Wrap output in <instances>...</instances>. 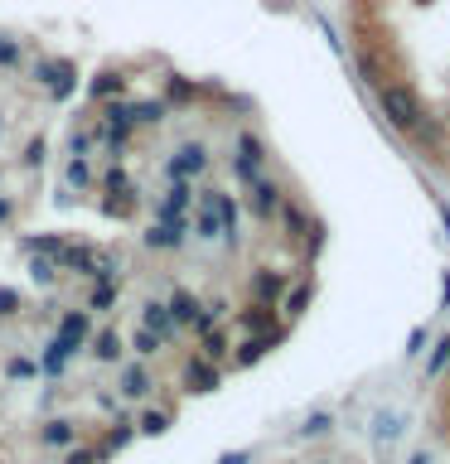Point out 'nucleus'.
I'll use <instances>...</instances> for the list:
<instances>
[{"mask_svg": "<svg viewBox=\"0 0 450 464\" xmlns=\"http://www.w3.org/2000/svg\"><path fill=\"white\" fill-rule=\"evenodd\" d=\"M377 111H383L387 126H397L402 136H412V126L426 116V107H421V97H416L412 82H383V87H377Z\"/></svg>", "mask_w": 450, "mask_h": 464, "instance_id": "nucleus-1", "label": "nucleus"}, {"mask_svg": "<svg viewBox=\"0 0 450 464\" xmlns=\"http://www.w3.org/2000/svg\"><path fill=\"white\" fill-rule=\"evenodd\" d=\"M93 314H87L83 310V304H78V310H64V314H58V329H54V343H58V353H64L68 362L73 358H78V353H87V343H93Z\"/></svg>", "mask_w": 450, "mask_h": 464, "instance_id": "nucleus-2", "label": "nucleus"}, {"mask_svg": "<svg viewBox=\"0 0 450 464\" xmlns=\"http://www.w3.org/2000/svg\"><path fill=\"white\" fill-rule=\"evenodd\" d=\"M261 165H267V145H261L252 130H238V136H232V179L252 188L261 179Z\"/></svg>", "mask_w": 450, "mask_h": 464, "instance_id": "nucleus-3", "label": "nucleus"}, {"mask_svg": "<svg viewBox=\"0 0 450 464\" xmlns=\"http://www.w3.org/2000/svg\"><path fill=\"white\" fill-rule=\"evenodd\" d=\"M286 339H290V324H286V319H281L276 329H267V334H247V339L238 343V353H232V368H257V362L267 358V353H276Z\"/></svg>", "mask_w": 450, "mask_h": 464, "instance_id": "nucleus-4", "label": "nucleus"}, {"mask_svg": "<svg viewBox=\"0 0 450 464\" xmlns=\"http://www.w3.org/2000/svg\"><path fill=\"white\" fill-rule=\"evenodd\" d=\"M223 387V368H213V362H203L199 353H189L180 362V392L184 397H209V392Z\"/></svg>", "mask_w": 450, "mask_h": 464, "instance_id": "nucleus-5", "label": "nucleus"}, {"mask_svg": "<svg viewBox=\"0 0 450 464\" xmlns=\"http://www.w3.org/2000/svg\"><path fill=\"white\" fill-rule=\"evenodd\" d=\"M296 276L290 271H271V266H257L252 276H247V295H252L257 304H271V310H281V300H286V290Z\"/></svg>", "mask_w": 450, "mask_h": 464, "instance_id": "nucleus-6", "label": "nucleus"}, {"mask_svg": "<svg viewBox=\"0 0 450 464\" xmlns=\"http://www.w3.org/2000/svg\"><path fill=\"white\" fill-rule=\"evenodd\" d=\"M203 169H209V145H203V140H184L180 150L165 160V174H170V179H184V184H194Z\"/></svg>", "mask_w": 450, "mask_h": 464, "instance_id": "nucleus-7", "label": "nucleus"}, {"mask_svg": "<svg viewBox=\"0 0 450 464\" xmlns=\"http://www.w3.org/2000/svg\"><path fill=\"white\" fill-rule=\"evenodd\" d=\"M203 198L213 203L218 223H223V246H228V252H238V246H242V208H238V198L223 194V188H203Z\"/></svg>", "mask_w": 450, "mask_h": 464, "instance_id": "nucleus-8", "label": "nucleus"}, {"mask_svg": "<svg viewBox=\"0 0 450 464\" xmlns=\"http://www.w3.org/2000/svg\"><path fill=\"white\" fill-rule=\"evenodd\" d=\"M34 78L54 92V102H64V97H73V87H78V68H73L68 58H39Z\"/></svg>", "mask_w": 450, "mask_h": 464, "instance_id": "nucleus-9", "label": "nucleus"}, {"mask_svg": "<svg viewBox=\"0 0 450 464\" xmlns=\"http://www.w3.org/2000/svg\"><path fill=\"white\" fill-rule=\"evenodd\" d=\"M194 194H199V188L194 184H184V179H174L170 184V194L165 198H160L155 203V223H189V208H194Z\"/></svg>", "mask_w": 450, "mask_h": 464, "instance_id": "nucleus-10", "label": "nucleus"}, {"mask_svg": "<svg viewBox=\"0 0 450 464\" xmlns=\"http://www.w3.org/2000/svg\"><path fill=\"white\" fill-rule=\"evenodd\" d=\"M155 392V377L145 362H122L116 368V397H126V401H145Z\"/></svg>", "mask_w": 450, "mask_h": 464, "instance_id": "nucleus-11", "label": "nucleus"}, {"mask_svg": "<svg viewBox=\"0 0 450 464\" xmlns=\"http://www.w3.org/2000/svg\"><path fill=\"white\" fill-rule=\"evenodd\" d=\"M141 329H151L165 348L184 334L180 324H174V314H170V304H165V300H145V304H141Z\"/></svg>", "mask_w": 450, "mask_h": 464, "instance_id": "nucleus-12", "label": "nucleus"}, {"mask_svg": "<svg viewBox=\"0 0 450 464\" xmlns=\"http://www.w3.org/2000/svg\"><path fill=\"white\" fill-rule=\"evenodd\" d=\"M54 261H58V271H73V276H83V281H93L102 252H97V246H87V242H68Z\"/></svg>", "mask_w": 450, "mask_h": 464, "instance_id": "nucleus-13", "label": "nucleus"}, {"mask_svg": "<svg viewBox=\"0 0 450 464\" xmlns=\"http://www.w3.org/2000/svg\"><path fill=\"white\" fill-rule=\"evenodd\" d=\"M145 252H180V246L189 242V223H151L141 232Z\"/></svg>", "mask_w": 450, "mask_h": 464, "instance_id": "nucleus-14", "label": "nucleus"}, {"mask_svg": "<svg viewBox=\"0 0 450 464\" xmlns=\"http://www.w3.org/2000/svg\"><path fill=\"white\" fill-rule=\"evenodd\" d=\"M39 445L44 450H73L78 445V420L73 416H49V420H39Z\"/></svg>", "mask_w": 450, "mask_h": 464, "instance_id": "nucleus-15", "label": "nucleus"}, {"mask_svg": "<svg viewBox=\"0 0 450 464\" xmlns=\"http://www.w3.org/2000/svg\"><path fill=\"white\" fill-rule=\"evenodd\" d=\"M194 343H199L194 353H199L203 362H213V368H232V329L218 324V329L203 334V339H194Z\"/></svg>", "mask_w": 450, "mask_h": 464, "instance_id": "nucleus-16", "label": "nucleus"}, {"mask_svg": "<svg viewBox=\"0 0 450 464\" xmlns=\"http://www.w3.org/2000/svg\"><path fill=\"white\" fill-rule=\"evenodd\" d=\"M281 203H286V188L276 184V179H257L252 184V213H257V223H276Z\"/></svg>", "mask_w": 450, "mask_h": 464, "instance_id": "nucleus-17", "label": "nucleus"}, {"mask_svg": "<svg viewBox=\"0 0 450 464\" xmlns=\"http://www.w3.org/2000/svg\"><path fill=\"white\" fill-rule=\"evenodd\" d=\"M310 304H315V276H300V281H290L286 300H281L286 324H296V319H305V314H310Z\"/></svg>", "mask_w": 450, "mask_h": 464, "instance_id": "nucleus-18", "label": "nucleus"}, {"mask_svg": "<svg viewBox=\"0 0 450 464\" xmlns=\"http://www.w3.org/2000/svg\"><path fill=\"white\" fill-rule=\"evenodd\" d=\"M232 324H238V334L247 339V334H267V329H276L281 319H276V310H271V304H257V300H247V310H238V314H232Z\"/></svg>", "mask_w": 450, "mask_h": 464, "instance_id": "nucleus-19", "label": "nucleus"}, {"mask_svg": "<svg viewBox=\"0 0 450 464\" xmlns=\"http://www.w3.org/2000/svg\"><path fill=\"white\" fill-rule=\"evenodd\" d=\"M189 232H194V242H223V223H218L213 203L203 198V188H199V208L189 218Z\"/></svg>", "mask_w": 450, "mask_h": 464, "instance_id": "nucleus-20", "label": "nucleus"}, {"mask_svg": "<svg viewBox=\"0 0 450 464\" xmlns=\"http://www.w3.org/2000/svg\"><path fill=\"white\" fill-rule=\"evenodd\" d=\"M136 440V420H126V416H116L107 430H102V440H97V450H102V459L112 464V455H122V450Z\"/></svg>", "mask_w": 450, "mask_h": 464, "instance_id": "nucleus-21", "label": "nucleus"}, {"mask_svg": "<svg viewBox=\"0 0 450 464\" xmlns=\"http://www.w3.org/2000/svg\"><path fill=\"white\" fill-rule=\"evenodd\" d=\"M87 353L112 368V362H122V353H126V334H122V329H97L93 343H87Z\"/></svg>", "mask_w": 450, "mask_h": 464, "instance_id": "nucleus-22", "label": "nucleus"}, {"mask_svg": "<svg viewBox=\"0 0 450 464\" xmlns=\"http://www.w3.org/2000/svg\"><path fill=\"white\" fill-rule=\"evenodd\" d=\"M402 430H406V416L377 411V416H373V450H377V455H387V445H397Z\"/></svg>", "mask_w": 450, "mask_h": 464, "instance_id": "nucleus-23", "label": "nucleus"}, {"mask_svg": "<svg viewBox=\"0 0 450 464\" xmlns=\"http://www.w3.org/2000/svg\"><path fill=\"white\" fill-rule=\"evenodd\" d=\"M170 314H174V324H180V329H189V324H194V314L203 310V300L194 295V290H170Z\"/></svg>", "mask_w": 450, "mask_h": 464, "instance_id": "nucleus-24", "label": "nucleus"}, {"mask_svg": "<svg viewBox=\"0 0 450 464\" xmlns=\"http://www.w3.org/2000/svg\"><path fill=\"white\" fill-rule=\"evenodd\" d=\"M445 372H450V334H435L426 353V382H441Z\"/></svg>", "mask_w": 450, "mask_h": 464, "instance_id": "nucleus-25", "label": "nucleus"}, {"mask_svg": "<svg viewBox=\"0 0 450 464\" xmlns=\"http://www.w3.org/2000/svg\"><path fill=\"white\" fill-rule=\"evenodd\" d=\"M276 223H281L286 227V237H296V242H305V237H310V218H305V208H300V203H281V213H276Z\"/></svg>", "mask_w": 450, "mask_h": 464, "instance_id": "nucleus-26", "label": "nucleus"}, {"mask_svg": "<svg viewBox=\"0 0 450 464\" xmlns=\"http://www.w3.org/2000/svg\"><path fill=\"white\" fill-rule=\"evenodd\" d=\"M116 300H122V285L93 281V290H87V304H83V310H87V314H107V310H116Z\"/></svg>", "mask_w": 450, "mask_h": 464, "instance_id": "nucleus-27", "label": "nucleus"}, {"mask_svg": "<svg viewBox=\"0 0 450 464\" xmlns=\"http://www.w3.org/2000/svg\"><path fill=\"white\" fill-rule=\"evenodd\" d=\"M412 140H416V150H441V145H445V126L435 121V116H421V121L412 126Z\"/></svg>", "mask_w": 450, "mask_h": 464, "instance_id": "nucleus-28", "label": "nucleus"}, {"mask_svg": "<svg viewBox=\"0 0 450 464\" xmlns=\"http://www.w3.org/2000/svg\"><path fill=\"white\" fill-rule=\"evenodd\" d=\"M170 426H174V411H170V406H151V411H141L136 435H165Z\"/></svg>", "mask_w": 450, "mask_h": 464, "instance_id": "nucleus-29", "label": "nucleus"}, {"mask_svg": "<svg viewBox=\"0 0 450 464\" xmlns=\"http://www.w3.org/2000/svg\"><path fill=\"white\" fill-rule=\"evenodd\" d=\"M29 281H34V285H44V290H54L58 285V261L54 256H29Z\"/></svg>", "mask_w": 450, "mask_h": 464, "instance_id": "nucleus-30", "label": "nucleus"}, {"mask_svg": "<svg viewBox=\"0 0 450 464\" xmlns=\"http://www.w3.org/2000/svg\"><path fill=\"white\" fill-rule=\"evenodd\" d=\"M334 430V411H310V416H305L300 420V440H325V435Z\"/></svg>", "mask_w": 450, "mask_h": 464, "instance_id": "nucleus-31", "label": "nucleus"}, {"mask_svg": "<svg viewBox=\"0 0 450 464\" xmlns=\"http://www.w3.org/2000/svg\"><path fill=\"white\" fill-rule=\"evenodd\" d=\"M34 362H39V377H64V372H68V358L58 353V343H54V339L44 343V353H39Z\"/></svg>", "mask_w": 450, "mask_h": 464, "instance_id": "nucleus-32", "label": "nucleus"}, {"mask_svg": "<svg viewBox=\"0 0 450 464\" xmlns=\"http://www.w3.org/2000/svg\"><path fill=\"white\" fill-rule=\"evenodd\" d=\"M126 348H131V353H136V358L145 362V358H155V353H160V348H165V343H160L151 329H141V324H136V334H131V339H126Z\"/></svg>", "mask_w": 450, "mask_h": 464, "instance_id": "nucleus-33", "label": "nucleus"}, {"mask_svg": "<svg viewBox=\"0 0 450 464\" xmlns=\"http://www.w3.org/2000/svg\"><path fill=\"white\" fill-rule=\"evenodd\" d=\"M64 184L68 188H87V184H93V165H87L83 155H73L68 165H64Z\"/></svg>", "mask_w": 450, "mask_h": 464, "instance_id": "nucleus-34", "label": "nucleus"}, {"mask_svg": "<svg viewBox=\"0 0 450 464\" xmlns=\"http://www.w3.org/2000/svg\"><path fill=\"white\" fill-rule=\"evenodd\" d=\"M131 121H136V126L165 121V102H136V107H131Z\"/></svg>", "mask_w": 450, "mask_h": 464, "instance_id": "nucleus-35", "label": "nucleus"}, {"mask_svg": "<svg viewBox=\"0 0 450 464\" xmlns=\"http://www.w3.org/2000/svg\"><path fill=\"white\" fill-rule=\"evenodd\" d=\"M64 464H107V459H102L97 445H73V450H64Z\"/></svg>", "mask_w": 450, "mask_h": 464, "instance_id": "nucleus-36", "label": "nucleus"}, {"mask_svg": "<svg viewBox=\"0 0 450 464\" xmlns=\"http://www.w3.org/2000/svg\"><path fill=\"white\" fill-rule=\"evenodd\" d=\"M112 92H126V78H122V72H102V78L93 82V97H97V102L112 97Z\"/></svg>", "mask_w": 450, "mask_h": 464, "instance_id": "nucleus-37", "label": "nucleus"}, {"mask_svg": "<svg viewBox=\"0 0 450 464\" xmlns=\"http://www.w3.org/2000/svg\"><path fill=\"white\" fill-rule=\"evenodd\" d=\"M5 377H15V382H29V377H39V362H29V358H10V362H5Z\"/></svg>", "mask_w": 450, "mask_h": 464, "instance_id": "nucleus-38", "label": "nucleus"}, {"mask_svg": "<svg viewBox=\"0 0 450 464\" xmlns=\"http://www.w3.org/2000/svg\"><path fill=\"white\" fill-rule=\"evenodd\" d=\"M426 343H431L426 324H416L412 334H406V348H402V353H406V358H421V353H426Z\"/></svg>", "mask_w": 450, "mask_h": 464, "instance_id": "nucleus-39", "label": "nucleus"}, {"mask_svg": "<svg viewBox=\"0 0 450 464\" xmlns=\"http://www.w3.org/2000/svg\"><path fill=\"white\" fill-rule=\"evenodd\" d=\"M20 290H10V285H0V319H15V314H20Z\"/></svg>", "mask_w": 450, "mask_h": 464, "instance_id": "nucleus-40", "label": "nucleus"}, {"mask_svg": "<svg viewBox=\"0 0 450 464\" xmlns=\"http://www.w3.org/2000/svg\"><path fill=\"white\" fill-rule=\"evenodd\" d=\"M0 68H20V44L0 34Z\"/></svg>", "mask_w": 450, "mask_h": 464, "instance_id": "nucleus-41", "label": "nucleus"}, {"mask_svg": "<svg viewBox=\"0 0 450 464\" xmlns=\"http://www.w3.org/2000/svg\"><path fill=\"white\" fill-rule=\"evenodd\" d=\"M203 310H209V314L218 319V324H223V319L232 314V300H228V295H213V300H203Z\"/></svg>", "mask_w": 450, "mask_h": 464, "instance_id": "nucleus-42", "label": "nucleus"}, {"mask_svg": "<svg viewBox=\"0 0 450 464\" xmlns=\"http://www.w3.org/2000/svg\"><path fill=\"white\" fill-rule=\"evenodd\" d=\"M44 150H49V145H44V136H39V140H29V145H24V165H29V169L44 165Z\"/></svg>", "mask_w": 450, "mask_h": 464, "instance_id": "nucleus-43", "label": "nucleus"}, {"mask_svg": "<svg viewBox=\"0 0 450 464\" xmlns=\"http://www.w3.org/2000/svg\"><path fill=\"white\" fill-rule=\"evenodd\" d=\"M87 145H93V136H87V130H73V155H87Z\"/></svg>", "mask_w": 450, "mask_h": 464, "instance_id": "nucleus-44", "label": "nucleus"}, {"mask_svg": "<svg viewBox=\"0 0 450 464\" xmlns=\"http://www.w3.org/2000/svg\"><path fill=\"white\" fill-rule=\"evenodd\" d=\"M218 464H252V450H232V455H223Z\"/></svg>", "mask_w": 450, "mask_h": 464, "instance_id": "nucleus-45", "label": "nucleus"}, {"mask_svg": "<svg viewBox=\"0 0 450 464\" xmlns=\"http://www.w3.org/2000/svg\"><path fill=\"white\" fill-rule=\"evenodd\" d=\"M0 223H5V227L15 223V198H0Z\"/></svg>", "mask_w": 450, "mask_h": 464, "instance_id": "nucleus-46", "label": "nucleus"}, {"mask_svg": "<svg viewBox=\"0 0 450 464\" xmlns=\"http://www.w3.org/2000/svg\"><path fill=\"white\" fill-rule=\"evenodd\" d=\"M170 102H189V87L184 82H170Z\"/></svg>", "mask_w": 450, "mask_h": 464, "instance_id": "nucleus-47", "label": "nucleus"}, {"mask_svg": "<svg viewBox=\"0 0 450 464\" xmlns=\"http://www.w3.org/2000/svg\"><path fill=\"white\" fill-rule=\"evenodd\" d=\"M441 304H450V271H441Z\"/></svg>", "mask_w": 450, "mask_h": 464, "instance_id": "nucleus-48", "label": "nucleus"}, {"mask_svg": "<svg viewBox=\"0 0 450 464\" xmlns=\"http://www.w3.org/2000/svg\"><path fill=\"white\" fill-rule=\"evenodd\" d=\"M406 464H435V459L426 455V450H416V455H412V459H406Z\"/></svg>", "mask_w": 450, "mask_h": 464, "instance_id": "nucleus-49", "label": "nucleus"}, {"mask_svg": "<svg viewBox=\"0 0 450 464\" xmlns=\"http://www.w3.org/2000/svg\"><path fill=\"white\" fill-rule=\"evenodd\" d=\"M319 464H344V459H319Z\"/></svg>", "mask_w": 450, "mask_h": 464, "instance_id": "nucleus-50", "label": "nucleus"}, {"mask_svg": "<svg viewBox=\"0 0 450 464\" xmlns=\"http://www.w3.org/2000/svg\"><path fill=\"white\" fill-rule=\"evenodd\" d=\"M445 377H450V372H445Z\"/></svg>", "mask_w": 450, "mask_h": 464, "instance_id": "nucleus-51", "label": "nucleus"}]
</instances>
